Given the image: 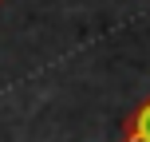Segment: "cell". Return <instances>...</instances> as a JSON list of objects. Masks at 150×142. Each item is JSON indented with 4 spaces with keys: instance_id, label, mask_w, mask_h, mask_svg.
Returning a JSON list of instances; mask_svg holds the SVG:
<instances>
[{
    "instance_id": "1",
    "label": "cell",
    "mask_w": 150,
    "mask_h": 142,
    "mask_svg": "<svg viewBox=\"0 0 150 142\" xmlns=\"http://www.w3.org/2000/svg\"><path fill=\"white\" fill-rule=\"evenodd\" d=\"M122 142H150V95L134 107V114L122 122Z\"/></svg>"
},
{
    "instance_id": "2",
    "label": "cell",
    "mask_w": 150,
    "mask_h": 142,
    "mask_svg": "<svg viewBox=\"0 0 150 142\" xmlns=\"http://www.w3.org/2000/svg\"><path fill=\"white\" fill-rule=\"evenodd\" d=\"M0 4H4V0H0Z\"/></svg>"
},
{
    "instance_id": "3",
    "label": "cell",
    "mask_w": 150,
    "mask_h": 142,
    "mask_svg": "<svg viewBox=\"0 0 150 142\" xmlns=\"http://www.w3.org/2000/svg\"><path fill=\"white\" fill-rule=\"evenodd\" d=\"M119 142H122V138H119Z\"/></svg>"
}]
</instances>
